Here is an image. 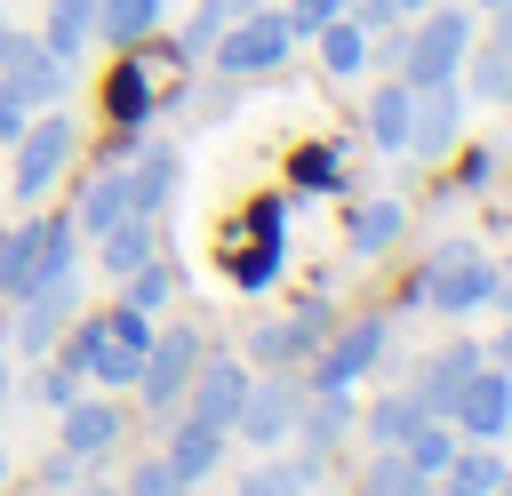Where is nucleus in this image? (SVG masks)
I'll return each instance as SVG.
<instances>
[{
    "label": "nucleus",
    "mask_w": 512,
    "mask_h": 496,
    "mask_svg": "<svg viewBox=\"0 0 512 496\" xmlns=\"http://www.w3.org/2000/svg\"><path fill=\"white\" fill-rule=\"evenodd\" d=\"M488 40H496V48H512V0H504V8H488Z\"/></svg>",
    "instance_id": "obj_42"
},
{
    "label": "nucleus",
    "mask_w": 512,
    "mask_h": 496,
    "mask_svg": "<svg viewBox=\"0 0 512 496\" xmlns=\"http://www.w3.org/2000/svg\"><path fill=\"white\" fill-rule=\"evenodd\" d=\"M504 112H512V104H504Z\"/></svg>",
    "instance_id": "obj_53"
},
{
    "label": "nucleus",
    "mask_w": 512,
    "mask_h": 496,
    "mask_svg": "<svg viewBox=\"0 0 512 496\" xmlns=\"http://www.w3.org/2000/svg\"><path fill=\"white\" fill-rule=\"evenodd\" d=\"M288 56H296V24H288V8H272V0L240 8V16L216 32V48H208V64H216L224 80H264V72H280Z\"/></svg>",
    "instance_id": "obj_3"
},
{
    "label": "nucleus",
    "mask_w": 512,
    "mask_h": 496,
    "mask_svg": "<svg viewBox=\"0 0 512 496\" xmlns=\"http://www.w3.org/2000/svg\"><path fill=\"white\" fill-rule=\"evenodd\" d=\"M224 440H232L224 424H200V416H176V424H168V448H160V456H168V472H176L184 488H200V480H208V472L224 464Z\"/></svg>",
    "instance_id": "obj_18"
},
{
    "label": "nucleus",
    "mask_w": 512,
    "mask_h": 496,
    "mask_svg": "<svg viewBox=\"0 0 512 496\" xmlns=\"http://www.w3.org/2000/svg\"><path fill=\"white\" fill-rule=\"evenodd\" d=\"M424 416H432V408L416 400V384H392V392H376V408H368L360 424H368V440H376V448H400Z\"/></svg>",
    "instance_id": "obj_27"
},
{
    "label": "nucleus",
    "mask_w": 512,
    "mask_h": 496,
    "mask_svg": "<svg viewBox=\"0 0 512 496\" xmlns=\"http://www.w3.org/2000/svg\"><path fill=\"white\" fill-rule=\"evenodd\" d=\"M472 8H480V16H488V8H504V0H472Z\"/></svg>",
    "instance_id": "obj_51"
},
{
    "label": "nucleus",
    "mask_w": 512,
    "mask_h": 496,
    "mask_svg": "<svg viewBox=\"0 0 512 496\" xmlns=\"http://www.w3.org/2000/svg\"><path fill=\"white\" fill-rule=\"evenodd\" d=\"M448 424H456L464 440H504V432H512V376H504L496 360H480V368L456 384Z\"/></svg>",
    "instance_id": "obj_12"
},
{
    "label": "nucleus",
    "mask_w": 512,
    "mask_h": 496,
    "mask_svg": "<svg viewBox=\"0 0 512 496\" xmlns=\"http://www.w3.org/2000/svg\"><path fill=\"white\" fill-rule=\"evenodd\" d=\"M472 40H480V8L472 0H432V8H416L408 24H400V80L408 88H432V80H456L464 72V56H472Z\"/></svg>",
    "instance_id": "obj_1"
},
{
    "label": "nucleus",
    "mask_w": 512,
    "mask_h": 496,
    "mask_svg": "<svg viewBox=\"0 0 512 496\" xmlns=\"http://www.w3.org/2000/svg\"><path fill=\"white\" fill-rule=\"evenodd\" d=\"M40 472H48V488H72V472H80V464H72V456H64V448H56V456H48V464H40Z\"/></svg>",
    "instance_id": "obj_41"
},
{
    "label": "nucleus",
    "mask_w": 512,
    "mask_h": 496,
    "mask_svg": "<svg viewBox=\"0 0 512 496\" xmlns=\"http://www.w3.org/2000/svg\"><path fill=\"white\" fill-rule=\"evenodd\" d=\"M456 440H464V432H456L448 416H424V424H416L400 448H408V464H416L424 480H440V472H448V456H456Z\"/></svg>",
    "instance_id": "obj_31"
},
{
    "label": "nucleus",
    "mask_w": 512,
    "mask_h": 496,
    "mask_svg": "<svg viewBox=\"0 0 512 496\" xmlns=\"http://www.w3.org/2000/svg\"><path fill=\"white\" fill-rule=\"evenodd\" d=\"M296 408H304V384L280 376V368H264V376H248V400H240L232 432H240L248 448H280V440L296 432Z\"/></svg>",
    "instance_id": "obj_11"
},
{
    "label": "nucleus",
    "mask_w": 512,
    "mask_h": 496,
    "mask_svg": "<svg viewBox=\"0 0 512 496\" xmlns=\"http://www.w3.org/2000/svg\"><path fill=\"white\" fill-rule=\"evenodd\" d=\"M440 480H456L464 496H496V488H504V456H496L488 440H456V456H448Z\"/></svg>",
    "instance_id": "obj_29"
},
{
    "label": "nucleus",
    "mask_w": 512,
    "mask_h": 496,
    "mask_svg": "<svg viewBox=\"0 0 512 496\" xmlns=\"http://www.w3.org/2000/svg\"><path fill=\"white\" fill-rule=\"evenodd\" d=\"M112 216H128V160H104V168L80 184V200H72V224H80L88 240H96Z\"/></svg>",
    "instance_id": "obj_21"
},
{
    "label": "nucleus",
    "mask_w": 512,
    "mask_h": 496,
    "mask_svg": "<svg viewBox=\"0 0 512 496\" xmlns=\"http://www.w3.org/2000/svg\"><path fill=\"white\" fill-rule=\"evenodd\" d=\"M328 328H336V304H328V288H312V296L288 304L280 320H256V328H248V360H256V368H296V360L320 352Z\"/></svg>",
    "instance_id": "obj_8"
},
{
    "label": "nucleus",
    "mask_w": 512,
    "mask_h": 496,
    "mask_svg": "<svg viewBox=\"0 0 512 496\" xmlns=\"http://www.w3.org/2000/svg\"><path fill=\"white\" fill-rule=\"evenodd\" d=\"M488 304H504V312H512V272H496V296H488Z\"/></svg>",
    "instance_id": "obj_44"
},
{
    "label": "nucleus",
    "mask_w": 512,
    "mask_h": 496,
    "mask_svg": "<svg viewBox=\"0 0 512 496\" xmlns=\"http://www.w3.org/2000/svg\"><path fill=\"white\" fill-rule=\"evenodd\" d=\"M288 184H296V192H336V184H344V152H336V144H304L296 168H288Z\"/></svg>",
    "instance_id": "obj_35"
},
{
    "label": "nucleus",
    "mask_w": 512,
    "mask_h": 496,
    "mask_svg": "<svg viewBox=\"0 0 512 496\" xmlns=\"http://www.w3.org/2000/svg\"><path fill=\"white\" fill-rule=\"evenodd\" d=\"M240 400H248V360H232V352H200V368H192V384H184L176 408L200 416V424H224V432H232Z\"/></svg>",
    "instance_id": "obj_14"
},
{
    "label": "nucleus",
    "mask_w": 512,
    "mask_h": 496,
    "mask_svg": "<svg viewBox=\"0 0 512 496\" xmlns=\"http://www.w3.org/2000/svg\"><path fill=\"white\" fill-rule=\"evenodd\" d=\"M104 104H112L120 128L144 136V120H152V80H144V56H136V48H120V64H112V80H104Z\"/></svg>",
    "instance_id": "obj_23"
},
{
    "label": "nucleus",
    "mask_w": 512,
    "mask_h": 496,
    "mask_svg": "<svg viewBox=\"0 0 512 496\" xmlns=\"http://www.w3.org/2000/svg\"><path fill=\"white\" fill-rule=\"evenodd\" d=\"M496 496H512V464H504V488H496Z\"/></svg>",
    "instance_id": "obj_49"
},
{
    "label": "nucleus",
    "mask_w": 512,
    "mask_h": 496,
    "mask_svg": "<svg viewBox=\"0 0 512 496\" xmlns=\"http://www.w3.org/2000/svg\"><path fill=\"white\" fill-rule=\"evenodd\" d=\"M120 496H192V488L168 472V456H144V464L128 472V488H120Z\"/></svg>",
    "instance_id": "obj_36"
},
{
    "label": "nucleus",
    "mask_w": 512,
    "mask_h": 496,
    "mask_svg": "<svg viewBox=\"0 0 512 496\" xmlns=\"http://www.w3.org/2000/svg\"><path fill=\"white\" fill-rule=\"evenodd\" d=\"M72 312H80V264H64V272H48V280H32V288L16 296L8 344H16V352H48V344L64 336Z\"/></svg>",
    "instance_id": "obj_9"
},
{
    "label": "nucleus",
    "mask_w": 512,
    "mask_h": 496,
    "mask_svg": "<svg viewBox=\"0 0 512 496\" xmlns=\"http://www.w3.org/2000/svg\"><path fill=\"white\" fill-rule=\"evenodd\" d=\"M0 80H8L32 112H48V104L72 96V64H64L40 32H8V40H0Z\"/></svg>",
    "instance_id": "obj_10"
},
{
    "label": "nucleus",
    "mask_w": 512,
    "mask_h": 496,
    "mask_svg": "<svg viewBox=\"0 0 512 496\" xmlns=\"http://www.w3.org/2000/svg\"><path fill=\"white\" fill-rule=\"evenodd\" d=\"M400 232H408V208H400V200H360V208L344 216V248H352V256H384Z\"/></svg>",
    "instance_id": "obj_25"
},
{
    "label": "nucleus",
    "mask_w": 512,
    "mask_h": 496,
    "mask_svg": "<svg viewBox=\"0 0 512 496\" xmlns=\"http://www.w3.org/2000/svg\"><path fill=\"white\" fill-rule=\"evenodd\" d=\"M416 496H464V488H456V480H424Z\"/></svg>",
    "instance_id": "obj_45"
},
{
    "label": "nucleus",
    "mask_w": 512,
    "mask_h": 496,
    "mask_svg": "<svg viewBox=\"0 0 512 496\" xmlns=\"http://www.w3.org/2000/svg\"><path fill=\"white\" fill-rule=\"evenodd\" d=\"M40 40L72 64L88 40H96V0H48V16H40Z\"/></svg>",
    "instance_id": "obj_28"
},
{
    "label": "nucleus",
    "mask_w": 512,
    "mask_h": 496,
    "mask_svg": "<svg viewBox=\"0 0 512 496\" xmlns=\"http://www.w3.org/2000/svg\"><path fill=\"white\" fill-rule=\"evenodd\" d=\"M488 296H496V264H488L472 240H440V248L424 256V272L408 280V304L448 312V320H472Z\"/></svg>",
    "instance_id": "obj_2"
},
{
    "label": "nucleus",
    "mask_w": 512,
    "mask_h": 496,
    "mask_svg": "<svg viewBox=\"0 0 512 496\" xmlns=\"http://www.w3.org/2000/svg\"><path fill=\"white\" fill-rule=\"evenodd\" d=\"M488 176H496V152H464L456 160V184H440V192H480Z\"/></svg>",
    "instance_id": "obj_39"
},
{
    "label": "nucleus",
    "mask_w": 512,
    "mask_h": 496,
    "mask_svg": "<svg viewBox=\"0 0 512 496\" xmlns=\"http://www.w3.org/2000/svg\"><path fill=\"white\" fill-rule=\"evenodd\" d=\"M72 256H80V224H72V208H56V216H32V224H8V232H0V296L16 304L32 280L64 272Z\"/></svg>",
    "instance_id": "obj_4"
},
{
    "label": "nucleus",
    "mask_w": 512,
    "mask_h": 496,
    "mask_svg": "<svg viewBox=\"0 0 512 496\" xmlns=\"http://www.w3.org/2000/svg\"><path fill=\"white\" fill-rule=\"evenodd\" d=\"M312 40H320V72H328V80H352V72H368V24H360L352 8H344V16H328Z\"/></svg>",
    "instance_id": "obj_22"
},
{
    "label": "nucleus",
    "mask_w": 512,
    "mask_h": 496,
    "mask_svg": "<svg viewBox=\"0 0 512 496\" xmlns=\"http://www.w3.org/2000/svg\"><path fill=\"white\" fill-rule=\"evenodd\" d=\"M352 424H360L352 392H312V384H304V408H296V432H288V440H296V448L320 464V456H328V448H336Z\"/></svg>",
    "instance_id": "obj_17"
},
{
    "label": "nucleus",
    "mask_w": 512,
    "mask_h": 496,
    "mask_svg": "<svg viewBox=\"0 0 512 496\" xmlns=\"http://www.w3.org/2000/svg\"><path fill=\"white\" fill-rule=\"evenodd\" d=\"M8 152H16V184H8V192H16L24 208H40V200L56 192V176L72 168L80 128H72V112H64V104H48V112H32V120H24V136H16Z\"/></svg>",
    "instance_id": "obj_5"
},
{
    "label": "nucleus",
    "mask_w": 512,
    "mask_h": 496,
    "mask_svg": "<svg viewBox=\"0 0 512 496\" xmlns=\"http://www.w3.org/2000/svg\"><path fill=\"white\" fill-rule=\"evenodd\" d=\"M160 16H168V0H96V40L144 48V40L160 32Z\"/></svg>",
    "instance_id": "obj_26"
},
{
    "label": "nucleus",
    "mask_w": 512,
    "mask_h": 496,
    "mask_svg": "<svg viewBox=\"0 0 512 496\" xmlns=\"http://www.w3.org/2000/svg\"><path fill=\"white\" fill-rule=\"evenodd\" d=\"M40 496H56V488H40Z\"/></svg>",
    "instance_id": "obj_52"
},
{
    "label": "nucleus",
    "mask_w": 512,
    "mask_h": 496,
    "mask_svg": "<svg viewBox=\"0 0 512 496\" xmlns=\"http://www.w3.org/2000/svg\"><path fill=\"white\" fill-rule=\"evenodd\" d=\"M280 8H288V24H296V40H312V32H320L328 16H344L352 0H280Z\"/></svg>",
    "instance_id": "obj_37"
},
{
    "label": "nucleus",
    "mask_w": 512,
    "mask_h": 496,
    "mask_svg": "<svg viewBox=\"0 0 512 496\" xmlns=\"http://www.w3.org/2000/svg\"><path fill=\"white\" fill-rule=\"evenodd\" d=\"M24 120H32V104H24V96L0 80V144H16V136H24Z\"/></svg>",
    "instance_id": "obj_40"
},
{
    "label": "nucleus",
    "mask_w": 512,
    "mask_h": 496,
    "mask_svg": "<svg viewBox=\"0 0 512 496\" xmlns=\"http://www.w3.org/2000/svg\"><path fill=\"white\" fill-rule=\"evenodd\" d=\"M480 360H488V344H472V336H448V344H440V352H432V360L416 368V400H424L432 416H448L456 384H464V376H472Z\"/></svg>",
    "instance_id": "obj_19"
},
{
    "label": "nucleus",
    "mask_w": 512,
    "mask_h": 496,
    "mask_svg": "<svg viewBox=\"0 0 512 496\" xmlns=\"http://www.w3.org/2000/svg\"><path fill=\"white\" fill-rule=\"evenodd\" d=\"M384 344H392V320L384 312H360V320H344V328H328L320 336V352H312V392H352L360 376H376V360H384Z\"/></svg>",
    "instance_id": "obj_6"
},
{
    "label": "nucleus",
    "mask_w": 512,
    "mask_h": 496,
    "mask_svg": "<svg viewBox=\"0 0 512 496\" xmlns=\"http://www.w3.org/2000/svg\"><path fill=\"white\" fill-rule=\"evenodd\" d=\"M8 32H16V24H8V0H0V40H8Z\"/></svg>",
    "instance_id": "obj_48"
},
{
    "label": "nucleus",
    "mask_w": 512,
    "mask_h": 496,
    "mask_svg": "<svg viewBox=\"0 0 512 496\" xmlns=\"http://www.w3.org/2000/svg\"><path fill=\"white\" fill-rule=\"evenodd\" d=\"M160 240H168V232H160V216H136V208H128V216H112V224L96 232V264H104L112 280H128L136 264H152V256H160Z\"/></svg>",
    "instance_id": "obj_16"
},
{
    "label": "nucleus",
    "mask_w": 512,
    "mask_h": 496,
    "mask_svg": "<svg viewBox=\"0 0 512 496\" xmlns=\"http://www.w3.org/2000/svg\"><path fill=\"white\" fill-rule=\"evenodd\" d=\"M456 136H464V80L416 88V104H408V152H416V160H448Z\"/></svg>",
    "instance_id": "obj_13"
},
{
    "label": "nucleus",
    "mask_w": 512,
    "mask_h": 496,
    "mask_svg": "<svg viewBox=\"0 0 512 496\" xmlns=\"http://www.w3.org/2000/svg\"><path fill=\"white\" fill-rule=\"evenodd\" d=\"M200 328L192 320H176V328H152V344H144V360H136V400L152 408V416H176V400H184V384H192V368H200Z\"/></svg>",
    "instance_id": "obj_7"
},
{
    "label": "nucleus",
    "mask_w": 512,
    "mask_h": 496,
    "mask_svg": "<svg viewBox=\"0 0 512 496\" xmlns=\"http://www.w3.org/2000/svg\"><path fill=\"white\" fill-rule=\"evenodd\" d=\"M232 272H240V288H272L280 280V200L256 208V256H240Z\"/></svg>",
    "instance_id": "obj_30"
},
{
    "label": "nucleus",
    "mask_w": 512,
    "mask_h": 496,
    "mask_svg": "<svg viewBox=\"0 0 512 496\" xmlns=\"http://www.w3.org/2000/svg\"><path fill=\"white\" fill-rule=\"evenodd\" d=\"M0 488H8V448H0Z\"/></svg>",
    "instance_id": "obj_50"
},
{
    "label": "nucleus",
    "mask_w": 512,
    "mask_h": 496,
    "mask_svg": "<svg viewBox=\"0 0 512 496\" xmlns=\"http://www.w3.org/2000/svg\"><path fill=\"white\" fill-rule=\"evenodd\" d=\"M408 104H416V88L400 72H384V88L368 96V144L376 152H408Z\"/></svg>",
    "instance_id": "obj_24"
},
{
    "label": "nucleus",
    "mask_w": 512,
    "mask_h": 496,
    "mask_svg": "<svg viewBox=\"0 0 512 496\" xmlns=\"http://www.w3.org/2000/svg\"><path fill=\"white\" fill-rule=\"evenodd\" d=\"M488 360H496V368L512 376V312H504V328H496V344H488Z\"/></svg>",
    "instance_id": "obj_43"
},
{
    "label": "nucleus",
    "mask_w": 512,
    "mask_h": 496,
    "mask_svg": "<svg viewBox=\"0 0 512 496\" xmlns=\"http://www.w3.org/2000/svg\"><path fill=\"white\" fill-rule=\"evenodd\" d=\"M176 176H184V152H176V144H136V152H128V208H136V216H168Z\"/></svg>",
    "instance_id": "obj_15"
},
{
    "label": "nucleus",
    "mask_w": 512,
    "mask_h": 496,
    "mask_svg": "<svg viewBox=\"0 0 512 496\" xmlns=\"http://www.w3.org/2000/svg\"><path fill=\"white\" fill-rule=\"evenodd\" d=\"M80 384H88V376H80V368H64V360H56V368H48V376H40V400H48V408H72V400H80Z\"/></svg>",
    "instance_id": "obj_38"
},
{
    "label": "nucleus",
    "mask_w": 512,
    "mask_h": 496,
    "mask_svg": "<svg viewBox=\"0 0 512 496\" xmlns=\"http://www.w3.org/2000/svg\"><path fill=\"white\" fill-rule=\"evenodd\" d=\"M312 480H320V464H312V456H296V464H256L232 496H312Z\"/></svg>",
    "instance_id": "obj_33"
},
{
    "label": "nucleus",
    "mask_w": 512,
    "mask_h": 496,
    "mask_svg": "<svg viewBox=\"0 0 512 496\" xmlns=\"http://www.w3.org/2000/svg\"><path fill=\"white\" fill-rule=\"evenodd\" d=\"M392 8H400V24H408V16H416V8H432V0H392Z\"/></svg>",
    "instance_id": "obj_46"
},
{
    "label": "nucleus",
    "mask_w": 512,
    "mask_h": 496,
    "mask_svg": "<svg viewBox=\"0 0 512 496\" xmlns=\"http://www.w3.org/2000/svg\"><path fill=\"white\" fill-rule=\"evenodd\" d=\"M56 416H64V456L72 464H104L112 456V440H120V408L112 400H72Z\"/></svg>",
    "instance_id": "obj_20"
},
{
    "label": "nucleus",
    "mask_w": 512,
    "mask_h": 496,
    "mask_svg": "<svg viewBox=\"0 0 512 496\" xmlns=\"http://www.w3.org/2000/svg\"><path fill=\"white\" fill-rule=\"evenodd\" d=\"M176 296V264L168 256H152V264H136L128 280H120V304H136V312H160Z\"/></svg>",
    "instance_id": "obj_34"
},
{
    "label": "nucleus",
    "mask_w": 512,
    "mask_h": 496,
    "mask_svg": "<svg viewBox=\"0 0 512 496\" xmlns=\"http://www.w3.org/2000/svg\"><path fill=\"white\" fill-rule=\"evenodd\" d=\"M0 408H8V352H0Z\"/></svg>",
    "instance_id": "obj_47"
},
{
    "label": "nucleus",
    "mask_w": 512,
    "mask_h": 496,
    "mask_svg": "<svg viewBox=\"0 0 512 496\" xmlns=\"http://www.w3.org/2000/svg\"><path fill=\"white\" fill-rule=\"evenodd\" d=\"M416 488H424V472L408 464V448H376L360 472V496H416Z\"/></svg>",
    "instance_id": "obj_32"
}]
</instances>
